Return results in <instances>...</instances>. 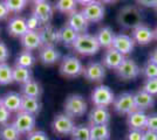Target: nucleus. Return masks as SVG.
<instances>
[{"label": "nucleus", "mask_w": 157, "mask_h": 140, "mask_svg": "<svg viewBox=\"0 0 157 140\" xmlns=\"http://www.w3.org/2000/svg\"><path fill=\"white\" fill-rule=\"evenodd\" d=\"M115 71H116L117 76L121 80L132 81L136 80L141 75V68L138 67V64L134 60L125 57L123 62L121 63V66Z\"/></svg>", "instance_id": "obj_8"}, {"label": "nucleus", "mask_w": 157, "mask_h": 140, "mask_svg": "<svg viewBox=\"0 0 157 140\" xmlns=\"http://www.w3.org/2000/svg\"><path fill=\"white\" fill-rule=\"evenodd\" d=\"M72 140H90V126L81 124L74 127L71 133Z\"/></svg>", "instance_id": "obj_34"}, {"label": "nucleus", "mask_w": 157, "mask_h": 140, "mask_svg": "<svg viewBox=\"0 0 157 140\" xmlns=\"http://www.w3.org/2000/svg\"><path fill=\"white\" fill-rule=\"evenodd\" d=\"M144 131H138V130H130L127 135V140H143Z\"/></svg>", "instance_id": "obj_44"}, {"label": "nucleus", "mask_w": 157, "mask_h": 140, "mask_svg": "<svg viewBox=\"0 0 157 140\" xmlns=\"http://www.w3.org/2000/svg\"><path fill=\"white\" fill-rule=\"evenodd\" d=\"M149 61L150 62H152L154 64H156L157 66V48L152 52V53L150 54V59H149Z\"/></svg>", "instance_id": "obj_48"}, {"label": "nucleus", "mask_w": 157, "mask_h": 140, "mask_svg": "<svg viewBox=\"0 0 157 140\" xmlns=\"http://www.w3.org/2000/svg\"><path fill=\"white\" fill-rule=\"evenodd\" d=\"M20 41H21V46L24 47V49L28 52L36 50L42 47V41L40 38L39 31H27L20 38Z\"/></svg>", "instance_id": "obj_15"}, {"label": "nucleus", "mask_w": 157, "mask_h": 140, "mask_svg": "<svg viewBox=\"0 0 157 140\" xmlns=\"http://www.w3.org/2000/svg\"><path fill=\"white\" fill-rule=\"evenodd\" d=\"M115 35L116 34L114 33V31L111 29L110 27L105 26L101 27L96 32L95 38H96V40H98V45H100L101 48L109 49V48L113 47V42H114V39H115Z\"/></svg>", "instance_id": "obj_24"}, {"label": "nucleus", "mask_w": 157, "mask_h": 140, "mask_svg": "<svg viewBox=\"0 0 157 140\" xmlns=\"http://www.w3.org/2000/svg\"><path fill=\"white\" fill-rule=\"evenodd\" d=\"M40 38L42 41V46H54L59 41V29L51 23L42 25L39 29Z\"/></svg>", "instance_id": "obj_17"}, {"label": "nucleus", "mask_w": 157, "mask_h": 140, "mask_svg": "<svg viewBox=\"0 0 157 140\" xmlns=\"http://www.w3.org/2000/svg\"><path fill=\"white\" fill-rule=\"evenodd\" d=\"M32 80V70L28 68L15 66L13 68V82L18 84H25Z\"/></svg>", "instance_id": "obj_31"}, {"label": "nucleus", "mask_w": 157, "mask_h": 140, "mask_svg": "<svg viewBox=\"0 0 157 140\" xmlns=\"http://www.w3.org/2000/svg\"><path fill=\"white\" fill-rule=\"evenodd\" d=\"M39 1H41V0H27V2H31V4H36V2H39Z\"/></svg>", "instance_id": "obj_51"}, {"label": "nucleus", "mask_w": 157, "mask_h": 140, "mask_svg": "<svg viewBox=\"0 0 157 140\" xmlns=\"http://www.w3.org/2000/svg\"><path fill=\"white\" fill-rule=\"evenodd\" d=\"M143 140H157V132L145 130L143 133Z\"/></svg>", "instance_id": "obj_47"}, {"label": "nucleus", "mask_w": 157, "mask_h": 140, "mask_svg": "<svg viewBox=\"0 0 157 140\" xmlns=\"http://www.w3.org/2000/svg\"><path fill=\"white\" fill-rule=\"evenodd\" d=\"M78 35V34L74 29H72L68 25H65L59 29V41L62 42L67 47L73 46V43L76 40Z\"/></svg>", "instance_id": "obj_28"}, {"label": "nucleus", "mask_w": 157, "mask_h": 140, "mask_svg": "<svg viewBox=\"0 0 157 140\" xmlns=\"http://www.w3.org/2000/svg\"><path fill=\"white\" fill-rule=\"evenodd\" d=\"M110 128L108 125H90V140H109Z\"/></svg>", "instance_id": "obj_29"}, {"label": "nucleus", "mask_w": 157, "mask_h": 140, "mask_svg": "<svg viewBox=\"0 0 157 140\" xmlns=\"http://www.w3.org/2000/svg\"><path fill=\"white\" fill-rule=\"evenodd\" d=\"M81 13L83 14V16L88 22L94 23V22H100V21L103 20L105 9L103 4L96 0L92 4H88V5L82 7Z\"/></svg>", "instance_id": "obj_10"}, {"label": "nucleus", "mask_w": 157, "mask_h": 140, "mask_svg": "<svg viewBox=\"0 0 157 140\" xmlns=\"http://www.w3.org/2000/svg\"><path fill=\"white\" fill-rule=\"evenodd\" d=\"M90 98H92V103L94 106L108 107L113 105L114 99H115V95L109 87L101 84V85L94 88Z\"/></svg>", "instance_id": "obj_5"}, {"label": "nucleus", "mask_w": 157, "mask_h": 140, "mask_svg": "<svg viewBox=\"0 0 157 140\" xmlns=\"http://www.w3.org/2000/svg\"><path fill=\"white\" fill-rule=\"evenodd\" d=\"M72 29H74L78 34H83L87 32L89 22L86 20V18L83 16V14L81 13V11H75L74 13L68 15L67 19V23Z\"/></svg>", "instance_id": "obj_20"}, {"label": "nucleus", "mask_w": 157, "mask_h": 140, "mask_svg": "<svg viewBox=\"0 0 157 140\" xmlns=\"http://www.w3.org/2000/svg\"><path fill=\"white\" fill-rule=\"evenodd\" d=\"M147 119H148V114L144 111L135 110L128 114L127 124L130 130L144 131V130H147Z\"/></svg>", "instance_id": "obj_18"}, {"label": "nucleus", "mask_w": 157, "mask_h": 140, "mask_svg": "<svg viewBox=\"0 0 157 140\" xmlns=\"http://www.w3.org/2000/svg\"><path fill=\"white\" fill-rule=\"evenodd\" d=\"M60 74L66 78H75L83 74V66L78 57L73 55H66L60 63Z\"/></svg>", "instance_id": "obj_4"}, {"label": "nucleus", "mask_w": 157, "mask_h": 140, "mask_svg": "<svg viewBox=\"0 0 157 140\" xmlns=\"http://www.w3.org/2000/svg\"><path fill=\"white\" fill-rule=\"evenodd\" d=\"M21 134L15 128L13 123H7L0 126V140H20Z\"/></svg>", "instance_id": "obj_30"}, {"label": "nucleus", "mask_w": 157, "mask_h": 140, "mask_svg": "<svg viewBox=\"0 0 157 140\" xmlns=\"http://www.w3.org/2000/svg\"><path fill=\"white\" fill-rule=\"evenodd\" d=\"M142 90L151 95L152 97H157V78H149L144 81Z\"/></svg>", "instance_id": "obj_38"}, {"label": "nucleus", "mask_w": 157, "mask_h": 140, "mask_svg": "<svg viewBox=\"0 0 157 140\" xmlns=\"http://www.w3.org/2000/svg\"><path fill=\"white\" fill-rule=\"evenodd\" d=\"M0 106H2V97L0 96Z\"/></svg>", "instance_id": "obj_53"}, {"label": "nucleus", "mask_w": 157, "mask_h": 140, "mask_svg": "<svg viewBox=\"0 0 157 140\" xmlns=\"http://www.w3.org/2000/svg\"><path fill=\"white\" fill-rule=\"evenodd\" d=\"M138 5L144 7H155L157 6V0H136Z\"/></svg>", "instance_id": "obj_46"}, {"label": "nucleus", "mask_w": 157, "mask_h": 140, "mask_svg": "<svg viewBox=\"0 0 157 140\" xmlns=\"http://www.w3.org/2000/svg\"><path fill=\"white\" fill-rule=\"evenodd\" d=\"M61 59V54L54 46H42L39 52V60L45 66H53Z\"/></svg>", "instance_id": "obj_21"}, {"label": "nucleus", "mask_w": 157, "mask_h": 140, "mask_svg": "<svg viewBox=\"0 0 157 140\" xmlns=\"http://www.w3.org/2000/svg\"><path fill=\"white\" fill-rule=\"evenodd\" d=\"M131 39L137 45L147 46L155 40V33H154V29L142 23L131 31Z\"/></svg>", "instance_id": "obj_12"}, {"label": "nucleus", "mask_w": 157, "mask_h": 140, "mask_svg": "<svg viewBox=\"0 0 157 140\" xmlns=\"http://www.w3.org/2000/svg\"><path fill=\"white\" fill-rule=\"evenodd\" d=\"M63 110H65V113L73 119L80 118L87 112V102L81 95L73 93L66 98Z\"/></svg>", "instance_id": "obj_2"}, {"label": "nucleus", "mask_w": 157, "mask_h": 140, "mask_svg": "<svg viewBox=\"0 0 157 140\" xmlns=\"http://www.w3.org/2000/svg\"><path fill=\"white\" fill-rule=\"evenodd\" d=\"M94 1H96V0H76V2H78V5H82V6H86L88 4H92Z\"/></svg>", "instance_id": "obj_49"}, {"label": "nucleus", "mask_w": 157, "mask_h": 140, "mask_svg": "<svg viewBox=\"0 0 157 140\" xmlns=\"http://www.w3.org/2000/svg\"><path fill=\"white\" fill-rule=\"evenodd\" d=\"M114 111L118 114H128L135 111V102H134V95L130 92H122L117 97H115L113 103Z\"/></svg>", "instance_id": "obj_7"}, {"label": "nucleus", "mask_w": 157, "mask_h": 140, "mask_svg": "<svg viewBox=\"0 0 157 140\" xmlns=\"http://www.w3.org/2000/svg\"><path fill=\"white\" fill-rule=\"evenodd\" d=\"M118 22L125 29H134L142 25V12L135 6H127L118 13Z\"/></svg>", "instance_id": "obj_3"}, {"label": "nucleus", "mask_w": 157, "mask_h": 140, "mask_svg": "<svg viewBox=\"0 0 157 140\" xmlns=\"http://www.w3.org/2000/svg\"><path fill=\"white\" fill-rule=\"evenodd\" d=\"M72 47L76 53L85 55V56L95 55L101 49L95 35H92V34L88 33L78 34Z\"/></svg>", "instance_id": "obj_1"}, {"label": "nucleus", "mask_w": 157, "mask_h": 140, "mask_svg": "<svg viewBox=\"0 0 157 140\" xmlns=\"http://www.w3.org/2000/svg\"><path fill=\"white\" fill-rule=\"evenodd\" d=\"M155 9H156V12H157V6H156V7H155Z\"/></svg>", "instance_id": "obj_54"}, {"label": "nucleus", "mask_w": 157, "mask_h": 140, "mask_svg": "<svg viewBox=\"0 0 157 140\" xmlns=\"http://www.w3.org/2000/svg\"><path fill=\"white\" fill-rule=\"evenodd\" d=\"M125 56H123L121 53H118L116 49L114 48H109L107 49L102 56V64L103 67L107 69H111V70H116L121 63L123 62Z\"/></svg>", "instance_id": "obj_16"}, {"label": "nucleus", "mask_w": 157, "mask_h": 140, "mask_svg": "<svg viewBox=\"0 0 157 140\" xmlns=\"http://www.w3.org/2000/svg\"><path fill=\"white\" fill-rule=\"evenodd\" d=\"M98 1L102 2V4H111V2H115L117 0H98Z\"/></svg>", "instance_id": "obj_50"}, {"label": "nucleus", "mask_w": 157, "mask_h": 140, "mask_svg": "<svg viewBox=\"0 0 157 140\" xmlns=\"http://www.w3.org/2000/svg\"><path fill=\"white\" fill-rule=\"evenodd\" d=\"M13 82V68L7 63H0V85H7Z\"/></svg>", "instance_id": "obj_35"}, {"label": "nucleus", "mask_w": 157, "mask_h": 140, "mask_svg": "<svg viewBox=\"0 0 157 140\" xmlns=\"http://www.w3.org/2000/svg\"><path fill=\"white\" fill-rule=\"evenodd\" d=\"M10 13H11V12H10V9L7 8L6 4H5V0H0V21L7 19Z\"/></svg>", "instance_id": "obj_45"}, {"label": "nucleus", "mask_w": 157, "mask_h": 140, "mask_svg": "<svg viewBox=\"0 0 157 140\" xmlns=\"http://www.w3.org/2000/svg\"><path fill=\"white\" fill-rule=\"evenodd\" d=\"M134 102H135L136 110L145 111V110L151 109L155 105V97H152L151 95H149L148 92H145L141 89L140 91H137L134 95Z\"/></svg>", "instance_id": "obj_25"}, {"label": "nucleus", "mask_w": 157, "mask_h": 140, "mask_svg": "<svg viewBox=\"0 0 157 140\" xmlns=\"http://www.w3.org/2000/svg\"><path fill=\"white\" fill-rule=\"evenodd\" d=\"M33 14L38 16L42 25L49 23L53 16V6L48 0H41L39 2L34 4Z\"/></svg>", "instance_id": "obj_14"}, {"label": "nucleus", "mask_w": 157, "mask_h": 140, "mask_svg": "<svg viewBox=\"0 0 157 140\" xmlns=\"http://www.w3.org/2000/svg\"><path fill=\"white\" fill-rule=\"evenodd\" d=\"M10 57V50L5 42L0 41V63H6V61Z\"/></svg>", "instance_id": "obj_43"}, {"label": "nucleus", "mask_w": 157, "mask_h": 140, "mask_svg": "<svg viewBox=\"0 0 157 140\" xmlns=\"http://www.w3.org/2000/svg\"><path fill=\"white\" fill-rule=\"evenodd\" d=\"M35 124H36L35 116L22 112V111L17 112V116L14 117L13 120V125L20 132V134L31 133L35 128Z\"/></svg>", "instance_id": "obj_9"}, {"label": "nucleus", "mask_w": 157, "mask_h": 140, "mask_svg": "<svg viewBox=\"0 0 157 140\" xmlns=\"http://www.w3.org/2000/svg\"><path fill=\"white\" fill-rule=\"evenodd\" d=\"M11 117H12V113L7 109H5L4 106H0V126L10 123Z\"/></svg>", "instance_id": "obj_42"}, {"label": "nucleus", "mask_w": 157, "mask_h": 140, "mask_svg": "<svg viewBox=\"0 0 157 140\" xmlns=\"http://www.w3.org/2000/svg\"><path fill=\"white\" fill-rule=\"evenodd\" d=\"M7 8L11 13H20L27 6V0H5Z\"/></svg>", "instance_id": "obj_36"}, {"label": "nucleus", "mask_w": 157, "mask_h": 140, "mask_svg": "<svg viewBox=\"0 0 157 140\" xmlns=\"http://www.w3.org/2000/svg\"><path fill=\"white\" fill-rule=\"evenodd\" d=\"M85 78L93 83H100L105 80V68L102 63L100 62H89L85 68H83V74Z\"/></svg>", "instance_id": "obj_11"}, {"label": "nucleus", "mask_w": 157, "mask_h": 140, "mask_svg": "<svg viewBox=\"0 0 157 140\" xmlns=\"http://www.w3.org/2000/svg\"><path fill=\"white\" fill-rule=\"evenodd\" d=\"M141 74H143V76L149 80V78H157V66L154 64L152 62L148 61L144 67L141 69Z\"/></svg>", "instance_id": "obj_37"}, {"label": "nucleus", "mask_w": 157, "mask_h": 140, "mask_svg": "<svg viewBox=\"0 0 157 140\" xmlns=\"http://www.w3.org/2000/svg\"><path fill=\"white\" fill-rule=\"evenodd\" d=\"M147 130L157 132V113L148 114L147 119Z\"/></svg>", "instance_id": "obj_41"}, {"label": "nucleus", "mask_w": 157, "mask_h": 140, "mask_svg": "<svg viewBox=\"0 0 157 140\" xmlns=\"http://www.w3.org/2000/svg\"><path fill=\"white\" fill-rule=\"evenodd\" d=\"M26 140H49V138H48V135L44 131L34 130L31 133L27 134Z\"/></svg>", "instance_id": "obj_40"}, {"label": "nucleus", "mask_w": 157, "mask_h": 140, "mask_svg": "<svg viewBox=\"0 0 157 140\" xmlns=\"http://www.w3.org/2000/svg\"><path fill=\"white\" fill-rule=\"evenodd\" d=\"M28 31L26 23V19L19 16V15H15L13 18H11L8 20L7 23V32L10 35L15 36V38H21L24 34Z\"/></svg>", "instance_id": "obj_22"}, {"label": "nucleus", "mask_w": 157, "mask_h": 140, "mask_svg": "<svg viewBox=\"0 0 157 140\" xmlns=\"http://www.w3.org/2000/svg\"><path fill=\"white\" fill-rule=\"evenodd\" d=\"M74 127H75V123H74L73 118H71L66 113L56 114L52 121L53 132L60 135V137L71 135Z\"/></svg>", "instance_id": "obj_6"}, {"label": "nucleus", "mask_w": 157, "mask_h": 140, "mask_svg": "<svg viewBox=\"0 0 157 140\" xmlns=\"http://www.w3.org/2000/svg\"><path fill=\"white\" fill-rule=\"evenodd\" d=\"M76 7H78L76 0H56L54 5V8L58 12L67 15L74 13L76 11Z\"/></svg>", "instance_id": "obj_33"}, {"label": "nucleus", "mask_w": 157, "mask_h": 140, "mask_svg": "<svg viewBox=\"0 0 157 140\" xmlns=\"http://www.w3.org/2000/svg\"><path fill=\"white\" fill-rule=\"evenodd\" d=\"M42 104L39 98H32V97H25L22 96V102H21V109L20 111L26 112V113L36 116L41 111Z\"/></svg>", "instance_id": "obj_26"}, {"label": "nucleus", "mask_w": 157, "mask_h": 140, "mask_svg": "<svg viewBox=\"0 0 157 140\" xmlns=\"http://www.w3.org/2000/svg\"><path fill=\"white\" fill-rule=\"evenodd\" d=\"M154 33H155V39L157 40V27L155 28V29H154Z\"/></svg>", "instance_id": "obj_52"}, {"label": "nucleus", "mask_w": 157, "mask_h": 140, "mask_svg": "<svg viewBox=\"0 0 157 140\" xmlns=\"http://www.w3.org/2000/svg\"><path fill=\"white\" fill-rule=\"evenodd\" d=\"M134 47H135V42L131 39V36L127 35V34H117V35H115L111 48L116 49L118 53H121L123 56H127L132 53Z\"/></svg>", "instance_id": "obj_13"}, {"label": "nucleus", "mask_w": 157, "mask_h": 140, "mask_svg": "<svg viewBox=\"0 0 157 140\" xmlns=\"http://www.w3.org/2000/svg\"><path fill=\"white\" fill-rule=\"evenodd\" d=\"M21 95L25 97H32V98H40L42 95V88L40 83L35 80H31L25 84L21 85Z\"/></svg>", "instance_id": "obj_27"}, {"label": "nucleus", "mask_w": 157, "mask_h": 140, "mask_svg": "<svg viewBox=\"0 0 157 140\" xmlns=\"http://www.w3.org/2000/svg\"><path fill=\"white\" fill-rule=\"evenodd\" d=\"M88 119L90 125H108L110 121V112L108 107L94 106L89 112Z\"/></svg>", "instance_id": "obj_19"}, {"label": "nucleus", "mask_w": 157, "mask_h": 140, "mask_svg": "<svg viewBox=\"0 0 157 140\" xmlns=\"http://www.w3.org/2000/svg\"><path fill=\"white\" fill-rule=\"evenodd\" d=\"M35 62H36V59L32 54V52H28V50L24 49L21 53L18 54V56L15 59V66L31 69L35 64Z\"/></svg>", "instance_id": "obj_32"}, {"label": "nucleus", "mask_w": 157, "mask_h": 140, "mask_svg": "<svg viewBox=\"0 0 157 140\" xmlns=\"http://www.w3.org/2000/svg\"><path fill=\"white\" fill-rule=\"evenodd\" d=\"M21 102H22V95L19 92L10 91L5 96H2V106L7 109L11 113L19 112L21 109Z\"/></svg>", "instance_id": "obj_23"}, {"label": "nucleus", "mask_w": 157, "mask_h": 140, "mask_svg": "<svg viewBox=\"0 0 157 140\" xmlns=\"http://www.w3.org/2000/svg\"><path fill=\"white\" fill-rule=\"evenodd\" d=\"M26 23H27L28 31H38V29H40V27L42 26L41 21H40L39 19H38V16L34 15V14H31V15L28 16V19H26Z\"/></svg>", "instance_id": "obj_39"}]
</instances>
